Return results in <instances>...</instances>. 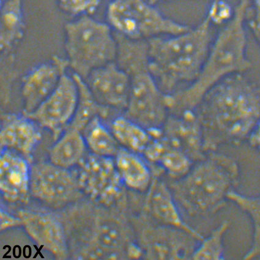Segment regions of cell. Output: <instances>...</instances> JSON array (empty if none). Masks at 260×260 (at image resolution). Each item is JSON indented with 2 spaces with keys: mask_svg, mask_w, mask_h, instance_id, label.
<instances>
[{
  "mask_svg": "<svg viewBox=\"0 0 260 260\" xmlns=\"http://www.w3.org/2000/svg\"><path fill=\"white\" fill-rule=\"evenodd\" d=\"M196 110L206 154L240 145L249 140L260 121V88L243 74L233 75L212 88Z\"/></svg>",
  "mask_w": 260,
  "mask_h": 260,
  "instance_id": "1",
  "label": "cell"
},
{
  "mask_svg": "<svg viewBox=\"0 0 260 260\" xmlns=\"http://www.w3.org/2000/svg\"><path fill=\"white\" fill-rule=\"evenodd\" d=\"M250 0H240L231 19L218 31L198 78L192 84L167 95L170 113L195 110L204 95L214 86L252 67L247 56L246 22Z\"/></svg>",
  "mask_w": 260,
  "mask_h": 260,
  "instance_id": "2",
  "label": "cell"
},
{
  "mask_svg": "<svg viewBox=\"0 0 260 260\" xmlns=\"http://www.w3.org/2000/svg\"><path fill=\"white\" fill-rule=\"evenodd\" d=\"M207 15L183 34L148 41L149 68L167 95L192 84L201 73L215 37Z\"/></svg>",
  "mask_w": 260,
  "mask_h": 260,
  "instance_id": "3",
  "label": "cell"
},
{
  "mask_svg": "<svg viewBox=\"0 0 260 260\" xmlns=\"http://www.w3.org/2000/svg\"><path fill=\"white\" fill-rule=\"evenodd\" d=\"M240 166L217 151L206 153L184 177L167 182L178 205L191 217L208 218L225 207L229 194L237 190Z\"/></svg>",
  "mask_w": 260,
  "mask_h": 260,
  "instance_id": "4",
  "label": "cell"
},
{
  "mask_svg": "<svg viewBox=\"0 0 260 260\" xmlns=\"http://www.w3.org/2000/svg\"><path fill=\"white\" fill-rule=\"evenodd\" d=\"M115 62L130 77L131 91L123 114L148 131L159 129L169 115L167 95L149 68L148 41L130 40L115 32Z\"/></svg>",
  "mask_w": 260,
  "mask_h": 260,
  "instance_id": "5",
  "label": "cell"
},
{
  "mask_svg": "<svg viewBox=\"0 0 260 260\" xmlns=\"http://www.w3.org/2000/svg\"><path fill=\"white\" fill-rule=\"evenodd\" d=\"M64 28L65 52L74 74L85 80L95 69L115 61L117 43L108 23L82 16Z\"/></svg>",
  "mask_w": 260,
  "mask_h": 260,
  "instance_id": "6",
  "label": "cell"
},
{
  "mask_svg": "<svg viewBox=\"0 0 260 260\" xmlns=\"http://www.w3.org/2000/svg\"><path fill=\"white\" fill-rule=\"evenodd\" d=\"M106 19L113 31L133 40L179 35L191 27L164 16L146 0H109Z\"/></svg>",
  "mask_w": 260,
  "mask_h": 260,
  "instance_id": "7",
  "label": "cell"
},
{
  "mask_svg": "<svg viewBox=\"0 0 260 260\" xmlns=\"http://www.w3.org/2000/svg\"><path fill=\"white\" fill-rule=\"evenodd\" d=\"M90 225L83 255L92 259L128 258V248L136 240L132 223L124 211L98 204Z\"/></svg>",
  "mask_w": 260,
  "mask_h": 260,
  "instance_id": "8",
  "label": "cell"
},
{
  "mask_svg": "<svg viewBox=\"0 0 260 260\" xmlns=\"http://www.w3.org/2000/svg\"><path fill=\"white\" fill-rule=\"evenodd\" d=\"M131 222L144 259H189L200 241L184 230L155 223L140 211Z\"/></svg>",
  "mask_w": 260,
  "mask_h": 260,
  "instance_id": "9",
  "label": "cell"
},
{
  "mask_svg": "<svg viewBox=\"0 0 260 260\" xmlns=\"http://www.w3.org/2000/svg\"><path fill=\"white\" fill-rule=\"evenodd\" d=\"M76 172L82 192L98 204L126 210L127 198L116 170L114 158L88 152Z\"/></svg>",
  "mask_w": 260,
  "mask_h": 260,
  "instance_id": "10",
  "label": "cell"
},
{
  "mask_svg": "<svg viewBox=\"0 0 260 260\" xmlns=\"http://www.w3.org/2000/svg\"><path fill=\"white\" fill-rule=\"evenodd\" d=\"M82 193L76 172L50 161L31 165L30 195L38 201L61 208L76 202Z\"/></svg>",
  "mask_w": 260,
  "mask_h": 260,
  "instance_id": "11",
  "label": "cell"
},
{
  "mask_svg": "<svg viewBox=\"0 0 260 260\" xmlns=\"http://www.w3.org/2000/svg\"><path fill=\"white\" fill-rule=\"evenodd\" d=\"M79 99V88L73 75H62L52 93L35 111L25 115L42 128L52 133L56 140L71 124Z\"/></svg>",
  "mask_w": 260,
  "mask_h": 260,
  "instance_id": "12",
  "label": "cell"
},
{
  "mask_svg": "<svg viewBox=\"0 0 260 260\" xmlns=\"http://www.w3.org/2000/svg\"><path fill=\"white\" fill-rule=\"evenodd\" d=\"M84 81L101 106L124 113L129 100L131 80L115 61L95 69Z\"/></svg>",
  "mask_w": 260,
  "mask_h": 260,
  "instance_id": "13",
  "label": "cell"
},
{
  "mask_svg": "<svg viewBox=\"0 0 260 260\" xmlns=\"http://www.w3.org/2000/svg\"><path fill=\"white\" fill-rule=\"evenodd\" d=\"M139 202L140 212L153 222L173 228L184 230L201 241L203 236L187 224L179 212L178 204L162 177L154 176L150 187Z\"/></svg>",
  "mask_w": 260,
  "mask_h": 260,
  "instance_id": "14",
  "label": "cell"
},
{
  "mask_svg": "<svg viewBox=\"0 0 260 260\" xmlns=\"http://www.w3.org/2000/svg\"><path fill=\"white\" fill-rule=\"evenodd\" d=\"M68 68L67 58L55 55L50 61L32 68L22 77L20 93L23 115L35 111L52 93Z\"/></svg>",
  "mask_w": 260,
  "mask_h": 260,
  "instance_id": "15",
  "label": "cell"
},
{
  "mask_svg": "<svg viewBox=\"0 0 260 260\" xmlns=\"http://www.w3.org/2000/svg\"><path fill=\"white\" fill-rule=\"evenodd\" d=\"M160 134L167 145L184 152L194 162L206 154L202 125L196 110L169 113Z\"/></svg>",
  "mask_w": 260,
  "mask_h": 260,
  "instance_id": "16",
  "label": "cell"
},
{
  "mask_svg": "<svg viewBox=\"0 0 260 260\" xmlns=\"http://www.w3.org/2000/svg\"><path fill=\"white\" fill-rule=\"evenodd\" d=\"M26 233L38 246L59 259H67L69 248L63 225L58 218L48 212L20 210Z\"/></svg>",
  "mask_w": 260,
  "mask_h": 260,
  "instance_id": "17",
  "label": "cell"
},
{
  "mask_svg": "<svg viewBox=\"0 0 260 260\" xmlns=\"http://www.w3.org/2000/svg\"><path fill=\"white\" fill-rule=\"evenodd\" d=\"M30 162L18 152L1 149L0 190L8 203L27 202L30 194Z\"/></svg>",
  "mask_w": 260,
  "mask_h": 260,
  "instance_id": "18",
  "label": "cell"
},
{
  "mask_svg": "<svg viewBox=\"0 0 260 260\" xmlns=\"http://www.w3.org/2000/svg\"><path fill=\"white\" fill-rule=\"evenodd\" d=\"M41 127L22 113H2L1 149H11L26 157L29 162L32 154L42 139Z\"/></svg>",
  "mask_w": 260,
  "mask_h": 260,
  "instance_id": "19",
  "label": "cell"
},
{
  "mask_svg": "<svg viewBox=\"0 0 260 260\" xmlns=\"http://www.w3.org/2000/svg\"><path fill=\"white\" fill-rule=\"evenodd\" d=\"M116 170L125 188L144 194L154 177L150 164L142 155L121 148L114 157Z\"/></svg>",
  "mask_w": 260,
  "mask_h": 260,
  "instance_id": "20",
  "label": "cell"
},
{
  "mask_svg": "<svg viewBox=\"0 0 260 260\" xmlns=\"http://www.w3.org/2000/svg\"><path fill=\"white\" fill-rule=\"evenodd\" d=\"M88 151L82 133L68 127L51 147L49 161L61 168L72 170L79 165Z\"/></svg>",
  "mask_w": 260,
  "mask_h": 260,
  "instance_id": "21",
  "label": "cell"
},
{
  "mask_svg": "<svg viewBox=\"0 0 260 260\" xmlns=\"http://www.w3.org/2000/svg\"><path fill=\"white\" fill-rule=\"evenodd\" d=\"M0 10V49L8 55L25 35L23 0H2Z\"/></svg>",
  "mask_w": 260,
  "mask_h": 260,
  "instance_id": "22",
  "label": "cell"
},
{
  "mask_svg": "<svg viewBox=\"0 0 260 260\" xmlns=\"http://www.w3.org/2000/svg\"><path fill=\"white\" fill-rule=\"evenodd\" d=\"M73 75L79 88V99L76 113L68 127L76 128L82 133L89 122L95 118H101L106 121L110 119L112 120L119 115L101 106L89 90L84 80L76 74L73 73Z\"/></svg>",
  "mask_w": 260,
  "mask_h": 260,
  "instance_id": "23",
  "label": "cell"
},
{
  "mask_svg": "<svg viewBox=\"0 0 260 260\" xmlns=\"http://www.w3.org/2000/svg\"><path fill=\"white\" fill-rule=\"evenodd\" d=\"M110 128L121 147L142 155L151 140L150 133L123 113L110 121Z\"/></svg>",
  "mask_w": 260,
  "mask_h": 260,
  "instance_id": "24",
  "label": "cell"
},
{
  "mask_svg": "<svg viewBox=\"0 0 260 260\" xmlns=\"http://www.w3.org/2000/svg\"><path fill=\"white\" fill-rule=\"evenodd\" d=\"M88 150L99 156L114 158L121 148L105 121L95 118L82 131Z\"/></svg>",
  "mask_w": 260,
  "mask_h": 260,
  "instance_id": "25",
  "label": "cell"
},
{
  "mask_svg": "<svg viewBox=\"0 0 260 260\" xmlns=\"http://www.w3.org/2000/svg\"><path fill=\"white\" fill-rule=\"evenodd\" d=\"M229 220H224L206 237L199 242L194 250L192 259H224V240L230 229Z\"/></svg>",
  "mask_w": 260,
  "mask_h": 260,
  "instance_id": "26",
  "label": "cell"
},
{
  "mask_svg": "<svg viewBox=\"0 0 260 260\" xmlns=\"http://www.w3.org/2000/svg\"><path fill=\"white\" fill-rule=\"evenodd\" d=\"M102 0H57L59 10L74 17L92 16L100 8Z\"/></svg>",
  "mask_w": 260,
  "mask_h": 260,
  "instance_id": "27",
  "label": "cell"
},
{
  "mask_svg": "<svg viewBox=\"0 0 260 260\" xmlns=\"http://www.w3.org/2000/svg\"><path fill=\"white\" fill-rule=\"evenodd\" d=\"M2 105H7L10 100L11 83L16 76L14 70V55L11 53L2 55Z\"/></svg>",
  "mask_w": 260,
  "mask_h": 260,
  "instance_id": "28",
  "label": "cell"
},
{
  "mask_svg": "<svg viewBox=\"0 0 260 260\" xmlns=\"http://www.w3.org/2000/svg\"><path fill=\"white\" fill-rule=\"evenodd\" d=\"M233 14L234 8L225 0H214L206 15L213 25L223 26L232 19Z\"/></svg>",
  "mask_w": 260,
  "mask_h": 260,
  "instance_id": "29",
  "label": "cell"
},
{
  "mask_svg": "<svg viewBox=\"0 0 260 260\" xmlns=\"http://www.w3.org/2000/svg\"><path fill=\"white\" fill-rule=\"evenodd\" d=\"M252 7L249 6L248 8L246 21L253 34L260 43V0H252Z\"/></svg>",
  "mask_w": 260,
  "mask_h": 260,
  "instance_id": "30",
  "label": "cell"
},
{
  "mask_svg": "<svg viewBox=\"0 0 260 260\" xmlns=\"http://www.w3.org/2000/svg\"><path fill=\"white\" fill-rule=\"evenodd\" d=\"M23 225L22 220L19 216L16 217L2 208L1 210V230L2 232L14 227Z\"/></svg>",
  "mask_w": 260,
  "mask_h": 260,
  "instance_id": "31",
  "label": "cell"
},
{
  "mask_svg": "<svg viewBox=\"0 0 260 260\" xmlns=\"http://www.w3.org/2000/svg\"><path fill=\"white\" fill-rule=\"evenodd\" d=\"M248 142H249L251 146L260 151V121Z\"/></svg>",
  "mask_w": 260,
  "mask_h": 260,
  "instance_id": "32",
  "label": "cell"
},
{
  "mask_svg": "<svg viewBox=\"0 0 260 260\" xmlns=\"http://www.w3.org/2000/svg\"><path fill=\"white\" fill-rule=\"evenodd\" d=\"M149 3H150L151 4L155 5V4H158V3L162 2H167V1H171V0H146Z\"/></svg>",
  "mask_w": 260,
  "mask_h": 260,
  "instance_id": "33",
  "label": "cell"
}]
</instances>
